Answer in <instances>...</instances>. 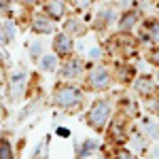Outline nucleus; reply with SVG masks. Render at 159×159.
Segmentation results:
<instances>
[{
  "mask_svg": "<svg viewBox=\"0 0 159 159\" xmlns=\"http://www.w3.org/2000/svg\"><path fill=\"white\" fill-rule=\"evenodd\" d=\"M108 117H110L108 100H98V102H93V106H91L89 115H87V123L93 129H102L106 125V121H108Z\"/></svg>",
  "mask_w": 159,
  "mask_h": 159,
  "instance_id": "f257e3e1",
  "label": "nucleus"
},
{
  "mask_svg": "<svg viewBox=\"0 0 159 159\" xmlns=\"http://www.w3.org/2000/svg\"><path fill=\"white\" fill-rule=\"evenodd\" d=\"M53 100H55V104L61 106V108H72V106H79L83 102V93L76 87H60L55 91Z\"/></svg>",
  "mask_w": 159,
  "mask_h": 159,
  "instance_id": "f03ea898",
  "label": "nucleus"
},
{
  "mask_svg": "<svg viewBox=\"0 0 159 159\" xmlns=\"http://www.w3.org/2000/svg\"><path fill=\"white\" fill-rule=\"evenodd\" d=\"M87 85L91 87V89H98V91L106 89V87L110 85V72H108V68H104V66L93 68V70L89 72V76H87Z\"/></svg>",
  "mask_w": 159,
  "mask_h": 159,
  "instance_id": "7ed1b4c3",
  "label": "nucleus"
},
{
  "mask_svg": "<svg viewBox=\"0 0 159 159\" xmlns=\"http://www.w3.org/2000/svg\"><path fill=\"white\" fill-rule=\"evenodd\" d=\"M72 47H74V40H72V36H70V34H66V32L57 34L55 40H53V49H55V53L61 55V57L70 55V53H72Z\"/></svg>",
  "mask_w": 159,
  "mask_h": 159,
  "instance_id": "20e7f679",
  "label": "nucleus"
},
{
  "mask_svg": "<svg viewBox=\"0 0 159 159\" xmlns=\"http://www.w3.org/2000/svg\"><path fill=\"white\" fill-rule=\"evenodd\" d=\"M55 19H51V17H34V21H32V30L38 32V34H51V32H55V24H53Z\"/></svg>",
  "mask_w": 159,
  "mask_h": 159,
  "instance_id": "39448f33",
  "label": "nucleus"
},
{
  "mask_svg": "<svg viewBox=\"0 0 159 159\" xmlns=\"http://www.w3.org/2000/svg\"><path fill=\"white\" fill-rule=\"evenodd\" d=\"M45 13L51 19H61L66 13V2L64 0H47L45 2Z\"/></svg>",
  "mask_w": 159,
  "mask_h": 159,
  "instance_id": "423d86ee",
  "label": "nucleus"
},
{
  "mask_svg": "<svg viewBox=\"0 0 159 159\" xmlns=\"http://www.w3.org/2000/svg\"><path fill=\"white\" fill-rule=\"evenodd\" d=\"M61 76H66V79H76V76H81L83 72V64L79 60H68L64 66H61Z\"/></svg>",
  "mask_w": 159,
  "mask_h": 159,
  "instance_id": "0eeeda50",
  "label": "nucleus"
},
{
  "mask_svg": "<svg viewBox=\"0 0 159 159\" xmlns=\"http://www.w3.org/2000/svg\"><path fill=\"white\" fill-rule=\"evenodd\" d=\"M134 89L140 96H153V93H155V83H153V79H148V76H138L136 83H134Z\"/></svg>",
  "mask_w": 159,
  "mask_h": 159,
  "instance_id": "6e6552de",
  "label": "nucleus"
},
{
  "mask_svg": "<svg viewBox=\"0 0 159 159\" xmlns=\"http://www.w3.org/2000/svg\"><path fill=\"white\" fill-rule=\"evenodd\" d=\"M138 19H140V13H138V11L123 13V17L119 19V30H121V32H129V30L138 24Z\"/></svg>",
  "mask_w": 159,
  "mask_h": 159,
  "instance_id": "1a4fd4ad",
  "label": "nucleus"
},
{
  "mask_svg": "<svg viewBox=\"0 0 159 159\" xmlns=\"http://www.w3.org/2000/svg\"><path fill=\"white\" fill-rule=\"evenodd\" d=\"M64 32L66 34H70V36H81V34H85V28L81 25V21L79 19H68L66 24H64Z\"/></svg>",
  "mask_w": 159,
  "mask_h": 159,
  "instance_id": "9d476101",
  "label": "nucleus"
},
{
  "mask_svg": "<svg viewBox=\"0 0 159 159\" xmlns=\"http://www.w3.org/2000/svg\"><path fill=\"white\" fill-rule=\"evenodd\" d=\"M15 36V28L11 21H2L0 24V43H11Z\"/></svg>",
  "mask_w": 159,
  "mask_h": 159,
  "instance_id": "9b49d317",
  "label": "nucleus"
},
{
  "mask_svg": "<svg viewBox=\"0 0 159 159\" xmlns=\"http://www.w3.org/2000/svg\"><path fill=\"white\" fill-rule=\"evenodd\" d=\"M24 81H25V72H17L11 76V83H13V96L17 98L24 89Z\"/></svg>",
  "mask_w": 159,
  "mask_h": 159,
  "instance_id": "f8f14e48",
  "label": "nucleus"
},
{
  "mask_svg": "<svg viewBox=\"0 0 159 159\" xmlns=\"http://www.w3.org/2000/svg\"><path fill=\"white\" fill-rule=\"evenodd\" d=\"M112 19H115V11H112V9H102L100 15H98V19H96V25H98V28H104V25L110 24Z\"/></svg>",
  "mask_w": 159,
  "mask_h": 159,
  "instance_id": "ddd939ff",
  "label": "nucleus"
},
{
  "mask_svg": "<svg viewBox=\"0 0 159 159\" xmlns=\"http://www.w3.org/2000/svg\"><path fill=\"white\" fill-rule=\"evenodd\" d=\"M110 134L115 136L117 140H123V138H125V125H123V117H119L117 121L112 123V127H110Z\"/></svg>",
  "mask_w": 159,
  "mask_h": 159,
  "instance_id": "4468645a",
  "label": "nucleus"
},
{
  "mask_svg": "<svg viewBox=\"0 0 159 159\" xmlns=\"http://www.w3.org/2000/svg\"><path fill=\"white\" fill-rule=\"evenodd\" d=\"M147 38L151 40V43H155V45H159V21H151V24H148Z\"/></svg>",
  "mask_w": 159,
  "mask_h": 159,
  "instance_id": "2eb2a0df",
  "label": "nucleus"
},
{
  "mask_svg": "<svg viewBox=\"0 0 159 159\" xmlns=\"http://www.w3.org/2000/svg\"><path fill=\"white\" fill-rule=\"evenodd\" d=\"M55 66H57V57L55 55H45L40 60V70H55Z\"/></svg>",
  "mask_w": 159,
  "mask_h": 159,
  "instance_id": "dca6fc26",
  "label": "nucleus"
},
{
  "mask_svg": "<svg viewBox=\"0 0 159 159\" xmlns=\"http://www.w3.org/2000/svg\"><path fill=\"white\" fill-rule=\"evenodd\" d=\"M0 159H13L11 144H9L7 140H0Z\"/></svg>",
  "mask_w": 159,
  "mask_h": 159,
  "instance_id": "f3484780",
  "label": "nucleus"
},
{
  "mask_svg": "<svg viewBox=\"0 0 159 159\" xmlns=\"http://www.w3.org/2000/svg\"><path fill=\"white\" fill-rule=\"evenodd\" d=\"M96 151V142L93 140H85V144H83V148L79 151V157H85V155H89V153H93Z\"/></svg>",
  "mask_w": 159,
  "mask_h": 159,
  "instance_id": "a211bd4d",
  "label": "nucleus"
},
{
  "mask_svg": "<svg viewBox=\"0 0 159 159\" xmlns=\"http://www.w3.org/2000/svg\"><path fill=\"white\" fill-rule=\"evenodd\" d=\"M72 4L76 7V9H81V11H83V9H87V7L91 4V0H72Z\"/></svg>",
  "mask_w": 159,
  "mask_h": 159,
  "instance_id": "6ab92c4d",
  "label": "nucleus"
},
{
  "mask_svg": "<svg viewBox=\"0 0 159 159\" xmlns=\"http://www.w3.org/2000/svg\"><path fill=\"white\" fill-rule=\"evenodd\" d=\"M89 57H91V60H100V57H102V49H100V47H93V49L89 51Z\"/></svg>",
  "mask_w": 159,
  "mask_h": 159,
  "instance_id": "aec40b11",
  "label": "nucleus"
},
{
  "mask_svg": "<svg viewBox=\"0 0 159 159\" xmlns=\"http://www.w3.org/2000/svg\"><path fill=\"white\" fill-rule=\"evenodd\" d=\"M38 53H43V43H34V45H32V55L36 57Z\"/></svg>",
  "mask_w": 159,
  "mask_h": 159,
  "instance_id": "412c9836",
  "label": "nucleus"
},
{
  "mask_svg": "<svg viewBox=\"0 0 159 159\" xmlns=\"http://www.w3.org/2000/svg\"><path fill=\"white\" fill-rule=\"evenodd\" d=\"M117 159H134V157H132V153H127V151H119V153H117Z\"/></svg>",
  "mask_w": 159,
  "mask_h": 159,
  "instance_id": "4be33fe9",
  "label": "nucleus"
},
{
  "mask_svg": "<svg viewBox=\"0 0 159 159\" xmlns=\"http://www.w3.org/2000/svg\"><path fill=\"white\" fill-rule=\"evenodd\" d=\"M9 11V0H0V13Z\"/></svg>",
  "mask_w": 159,
  "mask_h": 159,
  "instance_id": "5701e85b",
  "label": "nucleus"
},
{
  "mask_svg": "<svg viewBox=\"0 0 159 159\" xmlns=\"http://www.w3.org/2000/svg\"><path fill=\"white\" fill-rule=\"evenodd\" d=\"M57 136H61V138H68V136H70V132H68V129H64V127H60V129H57Z\"/></svg>",
  "mask_w": 159,
  "mask_h": 159,
  "instance_id": "b1692460",
  "label": "nucleus"
},
{
  "mask_svg": "<svg viewBox=\"0 0 159 159\" xmlns=\"http://www.w3.org/2000/svg\"><path fill=\"white\" fill-rule=\"evenodd\" d=\"M151 61H153V64H159V51H155V53L151 55Z\"/></svg>",
  "mask_w": 159,
  "mask_h": 159,
  "instance_id": "393cba45",
  "label": "nucleus"
},
{
  "mask_svg": "<svg viewBox=\"0 0 159 159\" xmlns=\"http://www.w3.org/2000/svg\"><path fill=\"white\" fill-rule=\"evenodd\" d=\"M155 157H157V159H159V147H157V148H155Z\"/></svg>",
  "mask_w": 159,
  "mask_h": 159,
  "instance_id": "a878e982",
  "label": "nucleus"
},
{
  "mask_svg": "<svg viewBox=\"0 0 159 159\" xmlns=\"http://www.w3.org/2000/svg\"><path fill=\"white\" fill-rule=\"evenodd\" d=\"M21 2H38V0H21Z\"/></svg>",
  "mask_w": 159,
  "mask_h": 159,
  "instance_id": "bb28decb",
  "label": "nucleus"
}]
</instances>
